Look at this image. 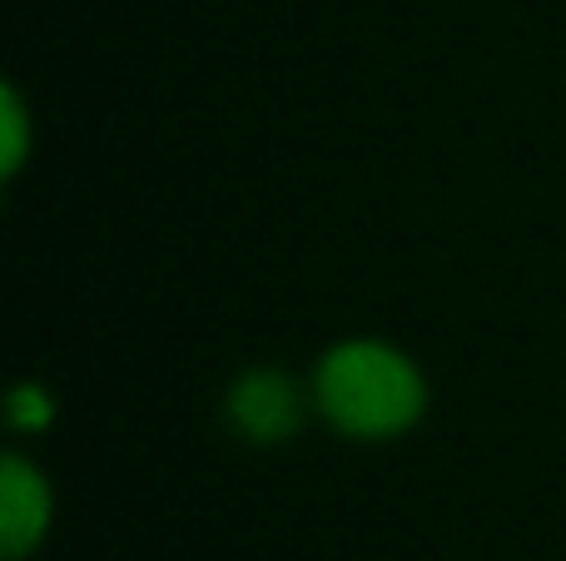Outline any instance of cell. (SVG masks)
I'll return each instance as SVG.
<instances>
[{"label":"cell","mask_w":566,"mask_h":561,"mask_svg":"<svg viewBox=\"0 0 566 561\" xmlns=\"http://www.w3.org/2000/svg\"><path fill=\"white\" fill-rule=\"evenodd\" d=\"M313 413L348 443H398L428 413V373L388 338H338L308 378Z\"/></svg>","instance_id":"1"},{"label":"cell","mask_w":566,"mask_h":561,"mask_svg":"<svg viewBox=\"0 0 566 561\" xmlns=\"http://www.w3.org/2000/svg\"><path fill=\"white\" fill-rule=\"evenodd\" d=\"M313 407V393H303L289 373L279 368H244L224 393V417L239 437H249L254 447L289 443L303 427V413Z\"/></svg>","instance_id":"2"},{"label":"cell","mask_w":566,"mask_h":561,"mask_svg":"<svg viewBox=\"0 0 566 561\" xmlns=\"http://www.w3.org/2000/svg\"><path fill=\"white\" fill-rule=\"evenodd\" d=\"M50 522H55V493L40 463L25 453L0 457V557L25 561L45 547Z\"/></svg>","instance_id":"3"},{"label":"cell","mask_w":566,"mask_h":561,"mask_svg":"<svg viewBox=\"0 0 566 561\" xmlns=\"http://www.w3.org/2000/svg\"><path fill=\"white\" fill-rule=\"evenodd\" d=\"M0 135H6V179H15L30 155V115L15 85H6V95H0Z\"/></svg>","instance_id":"4"},{"label":"cell","mask_w":566,"mask_h":561,"mask_svg":"<svg viewBox=\"0 0 566 561\" xmlns=\"http://www.w3.org/2000/svg\"><path fill=\"white\" fill-rule=\"evenodd\" d=\"M6 417L15 433H40V427L55 417V403H50V393L40 383H20L6 403Z\"/></svg>","instance_id":"5"}]
</instances>
